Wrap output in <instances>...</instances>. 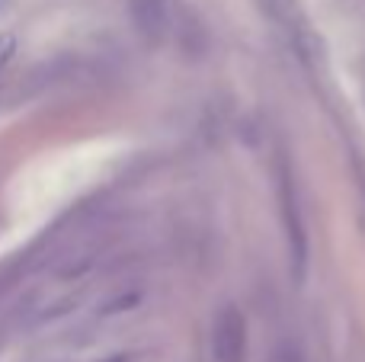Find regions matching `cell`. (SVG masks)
Returning a JSON list of instances; mask_svg holds the SVG:
<instances>
[{
    "mask_svg": "<svg viewBox=\"0 0 365 362\" xmlns=\"http://www.w3.org/2000/svg\"><path fill=\"white\" fill-rule=\"evenodd\" d=\"M282 218H285V237H289V257L295 279H304L308 269V231H304V218L295 199V183L289 173H282Z\"/></svg>",
    "mask_w": 365,
    "mask_h": 362,
    "instance_id": "6da1fadb",
    "label": "cell"
},
{
    "mask_svg": "<svg viewBox=\"0 0 365 362\" xmlns=\"http://www.w3.org/2000/svg\"><path fill=\"white\" fill-rule=\"evenodd\" d=\"M212 350H215V359L218 362H244L247 324H244V314H240L234 305L221 308V314L215 318Z\"/></svg>",
    "mask_w": 365,
    "mask_h": 362,
    "instance_id": "7a4b0ae2",
    "label": "cell"
},
{
    "mask_svg": "<svg viewBox=\"0 0 365 362\" xmlns=\"http://www.w3.org/2000/svg\"><path fill=\"white\" fill-rule=\"evenodd\" d=\"M257 4L263 6L266 16H269L272 23H276L279 29H282L285 36L298 45V48H304V42H308L311 32L304 29V19H302V10H298V0H257Z\"/></svg>",
    "mask_w": 365,
    "mask_h": 362,
    "instance_id": "3957f363",
    "label": "cell"
},
{
    "mask_svg": "<svg viewBox=\"0 0 365 362\" xmlns=\"http://www.w3.org/2000/svg\"><path fill=\"white\" fill-rule=\"evenodd\" d=\"M135 23L151 38H164L170 29V0H128Z\"/></svg>",
    "mask_w": 365,
    "mask_h": 362,
    "instance_id": "277c9868",
    "label": "cell"
},
{
    "mask_svg": "<svg viewBox=\"0 0 365 362\" xmlns=\"http://www.w3.org/2000/svg\"><path fill=\"white\" fill-rule=\"evenodd\" d=\"M13 36H0V68H4L6 61H10V55H13Z\"/></svg>",
    "mask_w": 365,
    "mask_h": 362,
    "instance_id": "5b68a950",
    "label": "cell"
},
{
    "mask_svg": "<svg viewBox=\"0 0 365 362\" xmlns=\"http://www.w3.org/2000/svg\"><path fill=\"white\" fill-rule=\"evenodd\" d=\"M4 4H6V0H0V10H4Z\"/></svg>",
    "mask_w": 365,
    "mask_h": 362,
    "instance_id": "8992f818",
    "label": "cell"
}]
</instances>
